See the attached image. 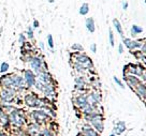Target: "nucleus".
Masks as SVG:
<instances>
[{
    "mask_svg": "<svg viewBox=\"0 0 146 136\" xmlns=\"http://www.w3.org/2000/svg\"><path fill=\"white\" fill-rule=\"evenodd\" d=\"M47 45L50 50H54V39H53V36L52 34H48L47 36Z\"/></svg>",
    "mask_w": 146,
    "mask_h": 136,
    "instance_id": "obj_33",
    "label": "nucleus"
},
{
    "mask_svg": "<svg viewBox=\"0 0 146 136\" xmlns=\"http://www.w3.org/2000/svg\"><path fill=\"white\" fill-rule=\"evenodd\" d=\"M109 39H110V44H111V46H114L115 45V40H114V33H113V31L110 29L109 31Z\"/></svg>",
    "mask_w": 146,
    "mask_h": 136,
    "instance_id": "obj_34",
    "label": "nucleus"
},
{
    "mask_svg": "<svg viewBox=\"0 0 146 136\" xmlns=\"http://www.w3.org/2000/svg\"><path fill=\"white\" fill-rule=\"evenodd\" d=\"M113 25H114L115 29H116V31L119 33V36H121L123 39V27H121V25H120V23H119L118 19H116V18H114L113 19Z\"/></svg>",
    "mask_w": 146,
    "mask_h": 136,
    "instance_id": "obj_22",
    "label": "nucleus"
},
{
    "mask_svg": "<svg viewBox=\"0 0 146 136\" xmlns=\"http://www.w3.org/2000/svg\"><path fill=\"white\" fill-rule=\"evenodd\" d=\"M74 104L78 107L80 110L83 109L87 104H88V101H87V95L86 94H80L78 95L75 99H74Z\"/></svg>",
    "mask_w": 146,
    "mask_h": 136,
    "instance_id": "obj_14",
    "label": "nucleus"
},
{
    "mask_svg": "<svg viewBox=\"0 0 146 136\" xmlns=\"http://www.w3.org/2000/svg\"><path fill=\"white\" fill-rule=\"evenodd\" d=\"M109 136H117V135H115L114 133H113V134H111V135H109Z\"/></svg>",
    "mask_w": 146,
    "mask_h": 136,
    "instance_id": "obj_44",
    "label": "nucleus"
},
{
    "mask_svg": "<svg viewBox=\"0 0 146 136\" xmlns=\"http://www.w3.org/2000/svg\"><path fill=\"white\" fill-rule=\"evenodd\" d=\"M71 50H72L74 53H83L84 47H83L80 43H74V44L71 46Z\"/></svg>",
    "mask_w": 146,
    "mask_h": 136,
    "instance_id": "obj_28",
    "label": "nucleus"
},
{
    "mask_svg": "<svg viewBox=\"0 0 146 136\" xmlns=\"http://www.w3.org/2000/svg\"><path fill=\"white\" fill-rule=\"evenodd\" d=\"M26 34V38L27 39H29V40H33L35 39V34H33V28L31 27V26H29V27L27 28V30H26V32H25Z\"/></svg>",
    "mask_w": 146,
    "mask_h": 136,
    "instance_id": "obj_29",
    "label": "nucleus"
},
{
    "mask_svg": "<svg viewBox=\"0 0 146 136\" xmlns=\"http://www.w3.org/2000/svg\"><path fill=\"white\" fill-rule=\"evenodd\" d=\"M22 76H23L24 81H25L26 88L30 89V88L35 87V85H36V75L32 72L30 69H25V70H23Z\"/></svg>",
    "mask_w": 146,
    "mask_h": 136,
    "instance_id": "obj_8",
    "label": "nucleus"
},
{
    "mask_svg": "<svg viewBox=\"0 0 146 136\" xmlns=\"http://www.w3.org/2000/svg\"><path fill=\"white\" fill-rule=\"evenodd\" d=\"M118 53L119 54H123V43H120L118 45Z\"/></svg>",
    "mask_w": 146,
    "mask_h": 136,
    "instance_id": "obj_38",
    "label": "nucleus"
},
{
    "mask_svg": "<svg viewBox=\"0 0 146 136\" xmlns=\"http://www.w3.org/2000/svg\"><path fill=\"white\" fill-rule=\"evenodd\" d=\"M29 116H30V118L32 119L33 122L39 123L40 125L44 124V123H46L48 120H50V115L46 112L45 109H42V108L31 110V112L29 113Z\"/></svg>",
    "mask_w": 146,
    "mask_h": 136,
    "instance_id": "obj_7",
    "label": "nucleus"
},
{
    "mask_svg": "<svg viewBox=\"0 0 146 136\" xmlns=\"http://www.w3.org/2000/svg\"><path fill=\"white\" fill-rule=\"evenodd\" d=\"M39 46H40L41 50H45V46H44V43H43V42H40V43H39Z\"/></svg>",
    "mask_w": 146,
    "mask_h": 136,
    "instance_id": "obj_40",
    "label": "nucleus"
},
{
    "mask_svg": "<svg viewBox=\"0 0 146 136\" xmlns=\"http://www.w3.org/2000/svg\"><path fill=\"white\" fill-rule=\"evenodd\" d=\"M0 87L2 88H15L21 91H25L26 85L22 74L9 73L3 74L0 77Z\"/></svg>",
    "mask_w": 146,
    "mask_h": 136,
    "instance_id": "obj_1",
    "label": "nucleus"
},
{
    "mask_svg": "<svg viewBox=\"0 0 146 136\" xmlns=\"http://www.w3.org/2000/svg\"><path fill=\"white\" fill-rule=\"evenodd\" d=\"M142 77H143V79L146 82V73L145 72H143V74H142Z\"/></svg>",
    "mask_w": 146,
    "mask_h": 136,
    "instance_id": "obj_42",
    "label": "nucleus"
},
{
    "mask_svg": "<svg viewBox=\"0 0 146 136\" xmlns=\"http://www.w3.org/2000/svg\"><path fill=\"white\" fill-rule=\"evenodd\" d=\"M142 32V28L139 27L137 25H133L132 28H131V34L132 36H135L137 33H141Z\"/></svg>",
    "mask_w": 146,
    "mask_h": 136,
    "instance_id": "obj_31",
    "label": "nucleus"
},
{
    "mask_svg": "<svg viewBox=\"0 0 146 136\" xmlns=\"http://www.w3.org/2000/svg\"><path fill=\"white\" fill-rule=\"evenodd\" d=\"M126 123L123 122V121H118V122L116 123V125L115 127L113 129V133H114L115 135H120V134H123V132L126 131Z\"/></svg>",
    "mask_w": 146,
    "mask_h": 136,
    "instance_id": "obj_17",
    "label": "nucleus"
},
{
    "mask_svg": "<svg viewBox=\"0 0 146 136\" xmlns=\"http://www.w3.org/2000/svg\"><path fill=\"white\" fill-rule=\"evenodd\" d=\"M39 26H40V23H39V20L38 19H33L32 20V28H39Z\"/></svg>",
    "mask_w": 146,
    "mask_h": 136,
    "instance_id": "obj_36",
    "label": "nucleus"
},
{
    "mask_svg": "<svg viewBox=\"0 0 146 136\" xmlns=\"http://www.w3.org/2000/svg\"><path fill=\"white\" fill-rule=\"evenodd\" d=\"M1 105H2V103H1V101H0V107H1Z\"/></svg>",
    "mask_w": 146,
    "mask_h": 136,
    "instance_id": "obj_45",
    "label": "nucleus"
},
{
    "mask_svg": "<svg viewBox=\"0 0 146 136\" xmlns=\"http://www.w3.org/2000/svg\"><path fill=\"white\" fill-rule=\"evenodd\" d=\"M72 67L78 72H81V73H84V72H86L88 69L85 67V65H83V64H81V63H76V62H74V63H72Z\"/></svg>",
    "mask_w": 146,
    "mask_h": 136,
    "instance_id": "obj_24",
    "label": "nucleus"
},
{
    "mask_svg": "<svg viewBox=\"0 0 146 136\" xmlns=\"http://www.w3.org/2000/svg\"><path fill=\"white\" fill-rule=\"evenodd\" d=\"M36 79L40 81L41 83H44V84H53V77L50 75L48 71H43V72L39 73L36 75Z\"/></svg>",
    "mask_w": 146,
    "mask_h": 136,
    "instance_id": "obj_13",
    "label": "nucleus"
},
{
    "mask_svg": "<svg viewBox=\"0 0 146 136\" xmlns=\"http://www.w3.org/2000/svg\"><path fill=\"white\" fill-rule=\"evenodd\" d=\"M33 88L36 91L43 93V95L46 96L47 99H52L53 96L56 95V88H55L54 84H44L36 79V83Z\"/></svg>",
    "mask_w": 146,
    "mask_h": 136,
    "instance_id": "obj_6",
    "label": "nucleus"
},
{
    "mask_svg": "<svg viewBox=\"0 0 146 136\" xmlns=\"http://www.w3.org/2000/svg\"><path fill=\"white\" fill-rule=\"evenodd\" d=\"M41 134L43 136H56L55 132L50 127H44L43 130H41Z\"/></svg>",
    "mask_w": 146,
    "mask_h": 136,
    "instance_id": "obj_25",
    "label": "nucleus"
},
{
    "mask_svg": "<svg viewBox=\"0 0 146 136\" xmlns=\"http://www.w3.org/2000/svg\"><path fill=\"white\" fill-rule=\"evenodd\" d=\"M18 43H19V44H21V45H24V44H25V43H26V40H27V38H26V36H25V34H24V33H19V34H18Z\"/></svg>",
    "mask_w": 146,
    "mask_h": 136,
    "instance_id": "obj_32",
    "label": "nucleus"
},
{
    "mask_svg": "<svg viewBox=\"0 0 146 136\" xmlns=\"http://www.w3.org/2000/svg\"><path fill=\"white\" fill-rule=\"evenodd\" d=\"M125 79H126V82L128 83V85L130 87H137L139 84H140V81L137 79V77L134 76V75H130V74H128L125 76Z\"/></svg>",
    "mask_w": 146,
    "mask_h": 136,
    "instance_id": "obj_19",
    "label": "nucleus"
},
{
    "mask_svg": "<svg viewBox=\"0 0 146 136\" xmlns=\"http://www.w3.org/2000/svg\"><path fill=\"white\" fill-rule=\"evenodd\" d=\"M23 102L27 107H29V108H35V109H39V108L43 109L44 106L46 105V102H44V100L41 99L35 92H27V93H25V95H24L23 98Z\"/></svg>",
    "mask_w": 146,
    "mask_h": 136,
    "instance_id": "obj_4",
    "label": "nucleus"
},
{
    "mask_svg": "<svg viewBox=\"0 0 146 136\" xmlns=\"http://www.w3.org/2000/svg\"><path fill=\"white\" fill-rule=\"evenodd\" d=\"M22 60L29 65V69L36 75H38L39 73L43 72V71H47V63L44 61V59L42 57L38 56V55L25 54Z\"/></svg>",
    "mask_w": 146,
    "mask_h": 136,
    "instance_id": "obj_2",
    "label": "nucleus"
},
{
    "mask_svg": "<svg viewBox=\"0 0 146 136\" xmlns=\"http://www.w3.org/2000/svg\"><path fill=\"white\" fill-rule=\"evenodd\" d=\"M74 82L75 85H86V79L84 76H78L74 79Z\"/></svg>",
    "mask_w": 146,
    "mask_h": 136,
    "instance_id": "obj_30",
    "label": "nucleus"
},
{
    "mask_svg": "<svg viewBox=\"0 0 146 136\" xmlns=\"http://www.w3.org/2000/svg\"><path fill=\"white\" fill-rule=\"evenodd\" d=\"M113 79H114V82L116 83V84H117V85H118V86L120 87V88H123V89L125 88V86H123V84L121 83V81H120V79H118V78H117L116 76L113 77Z\"/></svg>",
    "mask_w": 146,
    "mask_h": 136,
    "instance_id": "obj_35",
    "label": "nucleus"
},
{
    "mask_svg": "<svg viewBox=\"0 0 146 136\" xmlns=\"http://www.w3.org/2000/svg\"><path fill=\"white\" fill-rule=\"evenodd\" d=\"M88 12H89V5L85 2V3H83L81 5V8L78 10V13L81 14V15H83V16H85V15L88 14Z\"/></svg>",
    "mask_w": 146,
    "mask_h": 136,
    "instance_id": "obj_23",
    "label": "nucleus"
},
{
    "mask_svg": "<svg viewBox=\"0 0 146 136\" xmlns=\"http://www.w3.org/2000/svg\"><path fill=\"white\" fill-rule=\"evenodd\" d=\"M0 127H2L3 130L11 127L9 121V114L5 113L1 107H0Z\"/></svg>",
    "mask_w": 146,
    "mask_h": 136,
    "instance_id": "obj_11",
    "label": "nucleus"
},
{
    "mask_svg": "<svg viewBox=\"0 0 146 136\" xmlns=\"http://www.w3.org/2000/svg\"><path fill=\"white\" fill-rule=\"evenodd\" d=\"M71 58H72L76 63H81L83 65H85L88 70L91 68H94V63L91 62L90 58L87 56V55L83 54V53H75V54L71 55Z\"/></svg>",
    "mask_w": 146,
    "mask_h": 136,
    "instance_id": "obj_9",
    "label": "nucleus"
},
{
    "mask_svg": "<svg viewBox=\"0 0 146 136\" xmlns=\"http://www.w3.org/2000/svg\"><path fill=\"white\" fill-rule=\"evenodd\" d=\"M81 136H99L100 134L96 132L90 125H86V127H82V132H81Z\"/></svg>",
    "mask_w": 146,
    "mask_h": 136,
    "instance_id": "obj_16",
    "label": "nucleus"
},
{
    "mask_svg": "<svg viewBox=\"0 0 146 136\" xmlns=\"http://www.w3.org/2000/svg\"><path fill=\"white\" fill-rule=\"evenodd\" d=\"M99 118H103V117H102V115H101L100 113H98V112H94V113L84 115V120L88 123H90L91 121H94V120L99 119Z\"/></svg>",
    "mask_w": 146,
    "mask_h": 136,
    "instance_id": "obj_18",
    "label": "nucleus"
},
{
    "mask_svg": "<svg viewBox=\"0 0 146 136\" xmlns=\"http://www.w3.org/2000/svg\"><path fill=\"white\" fill-rule=\"evenodd\" d=\"M89 125H90L94 130L96 132H98L99 134H101L103 130H104V124H103V118H99V119H96V120H94V121H91L89 123Z\"/></svg>",
    "mask_w": 146,
    "mask_h": 136,
    "instance_id": "obj_15",
    "label": "nucleus"
},
{
    "mask_svg": "<svg viewBox=\"0 0 146 136\" xmlns=\"http://www.w3.org/2000/svg\"><path fill=\"white\" fill-rule=\"evenodd\" d=\"M0 136H10L3 129H0Z\"/></svg>",
    "mask_w": 146,
    "mask_h": 136,
    "instance_id": "obj_39",
    "label": "nucleus"
},
{
    "mask_svg": "<svg viewBox=\"0 0 146 136\" xmlns=\"http://www.w3.org/2000/svg\"><path fill=\"white\" fill-rule=\"evenodd\" d=\"M90 50L92 51V53H94V54H95V53L97 51V45L95 44V43H92V44L90 45Z\"/></svg>",
    "mask_w": 146,
    "mask_h": 136,
    "instance_id": "obj_37",
    "label": "nucleus"
},
{
    "mask_svg": "<svg viewBox=\"0 0 146 136\" xmlns=\"http://www.w3.org/2000/svg\"><path fill=\"white\" fill-rule=\"evenodd\" d=\"M127 8H128V2H123V9L126 10Z\"/></svg>",
    "mask_w": 146,
    "mask_h": 136,
    "instance_id": "obj_41",
    "label": "nucleus"
},
{
    "mask_svg": "<svg viewBox=\"0 0 146 136\" xmlns=\"http://www.w3.org/2000/svg\"><path fill=\"white\" fill-rule=\"evenodd\" d=\"M25 132H26L29 136L36 135V134L41 132V125H40L39 123L33 122V121H32V122H28L27 125H26Z\"/></svg>",
    "mask_w": 146,
    "mask_h": 136,
    "instance_id": "obj_10",
    "label": "nucleus"
},
{
    "mask_svg": "<svg viewBox=\"0 0 146 136\" xmlns=\"http://www.w3.org/2000/svg\"><path fill=\"white\" fill-rule=\"evenodd\" d=\"M135 91H137V93L139 94L140 98H142V99L146 98V87L143 84H139L135 87Z\"/></svg>",
    "mask_w": 146,
    "mask_h": 136,
    "instance_id": "obj_21",
    "label": "nucleus"
},
{
    "mask_svg": "<svg viewBox=\"0 0 146 136\" xmlns=\"http://www.w3.org/2000/svg\"><path fill=\"white\" fill-rule=\"evenodd\" d=\"M47 1H48V2H50V3H53V2H54L55 0H47Z\"/></svg>",
    "mask_w": 146,
    "mask_h": 136,
    "instance_id": "obj_43",
    "label": "nucleus"
},
{
    "mask_svg": "<svg viewBox=\"0 0 146 136\" xmlns=\"http://www.w3.org/2000/svg\"><path fill=\"white\" fill-rule=\"evenodd\" d=\"M123 45H125L127 48H129V50H135V48H141L142 43H141V41H132V40H130V39H128V38H123Z\"/></svg>",
    "mask_w": 146,
    "mask_h": 136,
    "instance_id": "obj_12",
    "label": "nucleus"
},
{
    "mask_svg": "<svg viewBox=\"0 0 146 136\" xmlns=\"http://www.w3.org/2000/svg\"><path fill=\"white\" fill-rule=\"evenodd\" d=\"M10 69V64L7 62V61H3V62H1L0 64V73H2V74H5V73L9 71Z\"/></svg>",
    "mask_w": 146,
    "mask_h": 136,
    "instance_id": "obj_27",
    "label": "nucleus"
},
{
    "mask_svg": "<svg viewBox=\"0 0 146 136\" xmlns=\"http://www.w3.org/2000/svg\"><path fill=\"white\" fill-rule=\"evenodd\" d=\"M1 108L5 110V113H11L12 110H14V109L16 108V106L14 104H2L1 105Z\"/></svg>",
    "mask_w": 146,
    "mask_h": 136,
    "instance_id": "obj_26",
    "label": "nucleus"
},
{
    "mask_svg": "<svg viewBox=\"0 0 146 136\" xmlns=\"http://www.w3.org/2000/svg\"><path fill=\"white\" fill-rule=\"evenodd\" d=\"M9 121L11 127H13L15 130L23 129L27 125L28 123L26 114L24 113L23 109L17 108V107L14 110H12L11 113H9Z\"/></svg>",
    "mask_w": 146,
    "mask_h": 136,
    "instance_id": "obj_3",
    "label": "nucleus"
},
{
    "mask_svg": "<svg viewBox=\"0 0 146 136\" xmlns=\"http://www.w3.org/2000/svg\"><path fill=\"white\" fill-rule=\"evenodd\" d=\"M85 26H86V29L90 32V33H94V32L96 31V25H95V20H94L92 17L86 18V20H85Z\"/></svg>",
    "mask_w": 146,
    "mask_h": 136,
    "instance_id": "obj_20",
    "label": "nucleus"
},
{
    "mask_svg": "<svg viewBox=\"0 0 146 136\" xmlns=\"http://www.w3.org/2000/svg\"><path fill=\"white\" fill-rule=\"evenodd\" d=\"M21 90L15 88H2L0 87V101L2 104H14L18 92Z\"/></svg>",
    "mask_w": 146,
    "mask_h": 136,
    "instance_id": "obj_5",
    "label": "nucleus"
}]
</instances>
